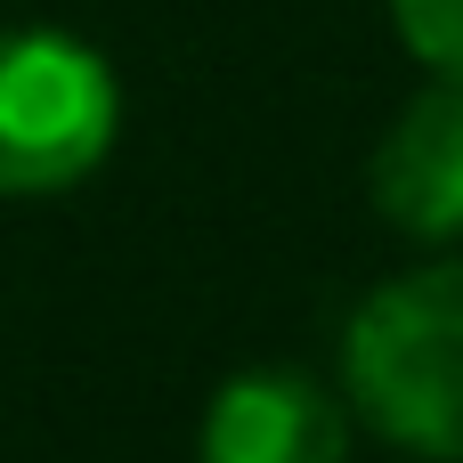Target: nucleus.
<instances>
[{"label": "nucleus", "instance_id": "5", "mask_svg": "<svg viewBox=\"0 0 463 463\" xmlns=\"http://www.w3.org/2000/svg\"><path fill=\"white\" fill-rule=\"evenodd\" d=\"M391 24L431 73L463 81V0H391Z\"/></svg>", "mask_w": 463, "mask_h": 463}, {"label": "nucleus", "instance_id": "1", "mask_svg": "<svg viewBox=\"0 0 463 463\" xmlns=\"http://www.w3.org/2000/svg\"><path fill=\"white\" fill-rule=\"evenodd\" d=\"M342 391L374 439L463 463V260H423L350 309Z\"/></svg>", "mask_w": 463, "mask_h": 463}, {"label": "nucleus", "instance_id": "2", "mask_svg": "<svg viewBox=\"0 0 463 463\" xmlns=\"http://www.w3.org/2000/svg\"><path fill=\"white\" fill-rule=\"evenodd\" d=\"M122 130L114 65L57 24H0V195L81 187Z\"/></svg>", "mask_w": 463, "mask_h": 463}, {"label": "nucleus", "instance_id": "3", "mask_svg": "<svg viewBox=\"0 0 463 463\" xmlns=\"http://www.w3.org/2000/svg\"><path fill=\"white\" fill-rule=\"evenodd\" d=\"M366 187L399 236L463 244V81L456 73H431V90H415L391 114Z\"/></svg>", "mask_w": 463, "mask_h": 463}, {"label": "nucleus", "instance_id": "4", "mask_svg": "<svg viewBox=\"0 0 463 463\" xmlns=\"http://www.w3.org/2000/svg\"><path fill=\"white\" fill-rule=\"evenodd\" d=\"M195 463H350V407L285 366L228 374L203 407Z\"/></svg>", "mask_w": 463, "mask_h": 463}]
</instances>
